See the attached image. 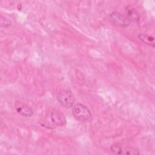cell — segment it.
I'll list each match as a JSON object with an SVG mask.
<instances>
[{
    "instance_id": "6da1fadb",
    "label": "cell",
    "mask_w": 155,
    "mask_h": 155,
    "mask_svg": "<svg viewBox=\"0 0 155 155\" xmlns=\"http://www.w3.org/2000/svg\"><path fill=\"white\" fill-rule=\"evenodd\" d=\"M72 113L75 119L80 122L90 121L92 118L90 110L81 103H77L73 106Z\"/></svg>"
},
{
    "instance_id": "7a4b0ae2",
    "label": "cell",
    "mask_w": 155,
    "mask_h": 155,
    "mask_svg": "<svg viewBox=\"0 0 155 155\" xmlns=\"http://www.w3.org/2000/svg\"><path fill=\"white\" fill-rule=\"evenodd\" d=\"M50 122H49L45 127L50 129L55 128L56 127L64 126L66 123V117L64 113L59 110H53L50 115Z\"/></svg>"
},
{
    "instance_id": "3957f363",
    "label": "cell",
    "mask_w": 155,
    "mask_h": 155,
    "mask_svg": "<svg viewBox=\"0 0 155 155\" xmlns=\"http://www.w3.org/2000/svg\"><path fill=\"white\" fill-rule=\"evenodd\" d=\"M57 99L62 106L65 108H71L73 106L75 98L74 94L70 90L62 89L58 93Z\"/></svg>"
},
{
    "instance_id": "277c9868",
    "label": "cell",
    "mask_w": 155,
    "mask_h": 155,
    "mask_svg": "<svg viewBox=\"0 0 155 155\" xmlns=\"http://www.w3.org/2000/svg\"><path fill=\"white\" fill-rule=\"evenodd\" d=\"M110 151L115 154H139V150L133 147L123 145L120 143L116 142L110 147Z\"/></svg>"
},
{
    "instance_id": "5b68a950",
    "label": "cell",
    "mask_w": 155,
    "mask_h": 155,
    "mask_svg": "<svg viewBox=\"0 0 155 155\" xmlns=\"http://www.w3.org/2000/svg\"><path fill=\"white\" fill-rule=\"evenodd\" d=\"M110 19L112 24L121 27H127L131 22L126 16L117 12H113L110 15Z\"/></svg>"
},
{
    "instance_id": "8992f818",
    "label": "cell",
    "mask_w": 155,
    "mask_h": 155,
    "mask_svg": "<svg viewBox=\"0 0 155 155\" xmlns=\"http://www.w3.org/2000/svg\"><path fill=\"white\" fill-rule=\"evenodd\" d=\"M15 108L18 113L25 117H30L33 114V109L28 105L20 102H16L15 104Z\"/></svg>"
},
{
    "instance_id": "52a82bcc",
    "label": "cell",
    "mask_w": 155,
    "mask_h": 155,
    "mask_svg": "<svg viewBox=\"0 0 155 155\" xmlns=\"http://www.w3.org/2000/svg\"><path fill=\"white\" fill-rule=\"evenodd\" d=\"M125 12L127 14L126 17L130 22H138L139 21L140 14L134 7L128 5L125 8Z\"/></svg>"
},
{
    "instance_id": "ba28073f",
    "label": "cell",
    "mask_w": 155,
    "mask_h": 155,
    "mask_svg": "<svg viewBox=\"0 0 155 155\" xmlns=\"http://www.w3.org/2000/svg\"><path fill=\"white\" fill-rule=\"evenodd\" d=\"M137 36L143 43L150 45L152 47H154V38L153 36L145 33H139Z\"/></svg>"
}]
</instances>
